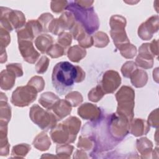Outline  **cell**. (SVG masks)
Wrapping results in <instances>:
<instances>
[{
	"instance_id": "44dd1931",
	"label": "cell",
	"mask_w": 159,
	"mask_h": 159,
	"mask_svg": "<svg viewBox=\"0 0 159 159\" xmlns=\"http://www.w3.org/2000/svg\"><path fill=\"white\" fill-rule=\"evenodd\" d=\"M132 84L136 88L144 86L148 80L147 73L142 70L136 69L130 76Z\"/></svg>"
},
{
	"instance_id": "5bb4252c",
	"label": "cell",
	"mask_w": 159,
	"mask_h": 159,
	"mask_svg": "<svg viewBox=\"0 0 159 159\" xmlns=\"http://www.w3.org/2000/svg\"><path fill=\"white\" fill-rule=\"evenodd\" d=\"M71 32L73 38L77 40L81 47L89 48L93 45V37L88 34L78 22L75 24L71 29Z\"/></svg>"
},
{
	"instance_id": "7c38bea8",
	"label": "cell",
	"mask_w": 159,
	"mask_h": 159,
	"mask_svg": "<svg viewBox=\"0 0 159 159\" xmlns=\"http://www.w3.org/2000/svg\"><path fill=\"white\" fill-rule=\"evenodd\" d=\"M158 30V16H153L142 23L138 29L139 36L144 40L152 39L153 34Z\"/></svg>"
},
{
	"instance_id": "ba28073f",
	"label": "cell",
	"mask_w": 159,
	"mask_h": 159,
	"mask_svg": "<svg viewBox=\"0 0 159 159\" xmlns=\"http://www.w3.org/2000/svg\"><path fill=\"white\" fill-rule=\"evenodd\" d=\"M129 120L124 115L116 112L107 120L109 132L116 140H122L129 132Z\"/></svg>"
},
{
	"instance_id": "8fae6325",
	"label": "cell",
	"mask_w": 159,
	"mask_h": 159,
	"mask_svg": "<svg viewBox=\"0 0 159 159\" xmlns=\"http://www.w3.org/2000/svg\"><path fill=\"white\" fill-rule=\"evenodd\" d=\"M121 78L119 73L114 70H108L103 75L101 87L104 94L114 93L120 86Z\"/></svg>"
},
{
	"instance_id": "d590c367",
	"label": "cell",
	"mask_w": 159,
	"mask_h": 159,
	"mask_svg": "<svg viewBox=\"0 0 159 159\" xmlns=\"http://www.w3.org/2000/svg\"><path fill=\"white\" fill-rule=\"evenodd\" d=\"M27 84H29L33 87H34L37 92L42 91L45 86V81L42 77L39 76H33L30 81L28 82Z\"/></svg>"
},
{
	"instance_id": "4316f807",
	"label": "cell",
	"mask_w": 159,
	"mask_h": 159,
	"mask_svg": "<svg viewBox=\"0 0 159 159\" xmlns=\"http://www.w3.org/2000/svg\"><path fill=\"white\" fill-rule=\"evenodd\" d=\"M30 150V146L26 143H21L12 148V155L15 157H24Z\"/></svg>"
},
{
	"instance_id": "83f0119b",
	"label": "cell",
	"mask_w": 159,
	"mask_h": 159,
	"mask_svg": "<svg viewBox=\"0 0 159 159\" xmlns=\"http://www.w3.org/2000/svg\"><path fill=\"white\" fill-rule=\"evenodd\" d=\"M57 154L61 158H69L72 153L73 147L67 143H61L57 146Z\"/></svg>"
},
{
	"instance_id": "836d02e7",
	"label": "cell",
	"mask_w": 159,
	"mask_h": 159,
	"mask_svg": "<svg viewBox=\"0 0 159 159\" xmlns=\"http://www.w3.org/2000/svg\"><path fill=\"white\" fill-rule=\"evenodd\" d=\"M53 19V16L50 13H44L42 14L37 19V20L40 24L43 32H48V28L49 26V24H50L51 21Z\"/></svg>"
},
{
	"instance_id": "bcb514c9",
	"label": "cell",
	"mask_w": 159,
	"mask_h": 159,
	"mask_svg": "<svg viewBox=\"0 0 159 159\" xmlns=\"http://www.w3.org/2000/svg\"><path fill=\"white\" fill-rule=\"evenodd\" d=\"M150 50L155 57V55L157 56L158 54V40H153L150 43Z\"/></svg>"
},
{
	"instance_id": "d6a6232c",
	"label": "cell",
	"mask_w": 159,
	"mask_h": 159,
	"mask_svg": "<svg viewBox=\"0 0 159 159\" xmlns=\"http://www.w3.org/2000/svg\"><path fill=\"white\" fill-rule=\"evenodd\" d=\"M104 93L103 92L100 85L97 86L94 88H93L88 93V98L90 101L96 102L99 101L104 95Z\"/></svg>"
},
{
	"instance_id": "7bdbcfd3",
	"label": "cell",
	"mask_w": 159,
	"mask_h": 159,
	"mask_svg": "<svg viewBox=\"0 0 159 159\" xmlns=\"http://www.w3.org/2000/svg\"><path fill=\"white\" fill-rule=\"evenodd\" d=\"M135 64L137 66H139L144 69L151 68L153 65V60H147L145 59L140 58L139 57H137L135 60Z\"/></svg>"
},
{
	"instance_id": "9c48e42d",
	"label": "cell",
	"mask_w": 159,
	"mask_h": 159,
	"mask_svg": "<svg viewBox=\"0 0 159 159\" xmlns=\"http://www.w3.org/2000/svg\"><path fill=\"white\" fill-rule=\"evenodd\" d=\"M37 93L36 89L29 84L19 86L12 93L11 102L18 107L27 106L35 100Z\"/></svg>"
},
{
	"instance_id": "f546056e",
	"label": "cell",
	"mask_w": 159,
	"mask_h": 159,
	"mask_svg": "<svg viewBox=\"0 0 159 159\" xmlns=\"http://www.w3.org/2000/svg\"><path fill=\"white\" fill-rule=\"evenodd\" d=\"M119 50L121 55L126 58H132L135 56L137 53L136 47L130 43L122 47Z\"/></svg>"
},
{
	"instance_id": "3957f363",
	"label": "cell",
	"mask_w": 159,
	"mask_h": 159,
	"mask_svg": "<svg viewBox=\"0 0 159 159\" xmlns=\"http://www.w3.org/2000/svg\"><path fill=\"white\" fill-rule=\"evenodd\" d=\"M80 126L81 121L79 119L70 117L52 129L51 137L54 142L59 144L72 143L76 139Z\"/></svg>"
},
{
	"instance_id": "d4e9b609",
	"label": "cell",
	"mask_w": 159,
	"mask_h": 159,
	"mask_svg": "<svg viewBox=\"0 0 159 159\" xmlns=\"http://www.w3.org/2000/svg\"><path fill=\"white\" fill-rule=\"evenodd\" d=\"M152 143L146 137L141 138L137 140V148L141 155L150 154L152 149Z\"/></svg>"
},
{
	"instance_id": "8d00e7d4",
	"label": "cell",
	"mask_w": 159,
	"mask_h": 159,
	"mask_svg": "<svg viewBox=\"0 0 159 159\" xmlns=\"http://www.w3.org/2000/svg\"><path fill=\"white\" fill-rule=\"evenodd\" d=\"M71 34L68 32H62L59 35L58 38V42L65 49L68 47L71 43Z\"/></svg>"
},
{
	"instance_id": "e0dca14e",
	"label": "cell",
	"mask_w": 159,
	"mask_h": 159,
	"mask_svg": "<svg viewBox=\"0 0 159 159\" xmlns=\"http://www.w3.org/2000/svg\"><path fill=\"white\" fill-rule=\"evenodd\" d=\"M52 109L58 120L63 119L70 114L71 111V106L66 100L60 99L55 104Z\"/></svg>"
},
{
	"instance_id": "ac0fdd59",
	"label": "cell",
	"mask_w": 159,
	"mask_h": 159,
	"mask_svg": "<svg viewBox=\"0 0 159 159\" xmlns=\"http://www.w3.org/2000/svg\"><path fill=\"white\" fill-rule=\"evenodd\" d=\"M16 76L7 69L1 72V88L3 90L11 89L14 85Z\"/></svg>"
},
{
	"instance_id": "2e32d148",
	"label": "cell",
	"mask_w": 159,
	"mask_h": 159,
	"mask_svg": "<svg viewBox=\"0 0 159 159\" xmlns=\"http://www.w3.org/2000/svg\"><path fill=\"white\" fill-rule=\"evenodd\" d=\"M150 130L149 124L141 119H134L129 124V131L134 136L139 137L145 135Z\"/></svg>"
},
{
	"instance_id": "1f68e13d",
	"label": "cell",
	"mask_w": 159,
	"mask_h": 159,
	"mask_svg": "<svg viewBox=\"0 0 159 159\" xmlns=\"http://www.w3.org/2000/svg\"><path fill=\"white\" fill-rule=\"evenodd\" d=\"M47 53L53 58H58L65 53V50L58 44H52L47 50Z\"/></svg>"
},
{
	"instance_id": "7dc6e473",
	"label": "cell",
	"mask_w": 159,
	"mask_h": 159,
	"mask_svg": "<svg viewBox=\"0 0 159 159\" xmlns=\"http://www.w3.org/2000/svg\"><path fill=\"white\" fill-rule=\"evenodd\" d=\"M7 60V55L5 49L1 50V63H2Z\"/></svg>"
},
{
	"instance_id": "d6986e66",
	"label": "cell",
	"mask_w": 159,
	"mask_h": 159,
	"mask_svg": "<svg viewBox=\"0 0 159 159\" xmlns=\"http://www.w3.org/2000/svg\"><path fill=\"white\" fill-rule=\"evenodd\" d=\"M53 39L51 35L42 34L36 38L35 45L42 53H45L49 47L53 44Z\"/></svg>"
},
{
	"instance_id": "6da1fadb",
	"label": "cell",
	"mask_w": 159,
	"mask_h": 159,
	"mask_svg": "<svg viewBox=\"0 0 159 159\" xmlns=\"http://www.w3.org/2000/svg\"><path fill=\"white\" fill-rule=\"evenodd\" d=\"M76 69L68 61H61L53 68L52 81L57 93L63 96L70 91L75 83Z\"/></svg>"
},
{
	"instance_id": "5b68a950",
	"label": "cell",
	"mask_w": 159,
	"mask_h": 159,
	"mask_svg": "<svg viewBox=\"0 0 159 159\" xmlns=\"http://www.w3.org/2000/svg\"><path fill=\"white\" fill-rule=\"evenodd\" d=\"M1 27L8 32L20 29L25 23L24 14L17 10L1 7Z\"/></svg>"
},
{
	"instance_id": "30bf717a",
	"label": "cell",
	"mask_w": 159,
	"mask_h": 159,
	"mask_svg": "<svg viewBox=\"0 0 159 159\" xmlns=\"http://www.w3.org/2000/svg\"><path fill=\"white\" fill-rule=\"evenodd\" d=\"M43 32L42 27L37 20H30L25 24V27L17 30L18 42L29 40L32 42L35 37Z\"/></svg>"
},
{
	"instance_id": "b9f144b4",
	"label": "cell",
	"mask_w": 159,
	"mask_h": 159,
	"mask_svg": "<svg viewBox=\"0 0 159 159\" xmlns=\"http://www.w3.org/2000/svg\"><path fill=\"white\" fill-rule=\"evenodd\" d=\"M93 145V143L90 139L83 137L82 136H81L79 138V141L78 143V148H80L82 150H88L91 148Z\"/></svg>"
},
{
	"instance_id": "603a6c76",
	"label": "cell",
	"mask_w": 159,
	"mask_h": 159,
	"mask_svg": "<svg viewBox=\"0 0 159 159\" xmlns=\"http://www.w3.org/2000/svg\"><path fill=\"white\" fill-rule=\"evenodd\" d=\"M68 57L73 62H78L86 55V51L80 45H75L68 50Z\"/></svg>"
},
{
	"instance_id": "277c9868",
	"label": "cell",
	"mask_w": 159,
	"mask_h": 159,
	"mask_svg": "<svg viewBox=\"0 0 159 159\" xmlns=\"http://www.w3.org/2000/svg\"><path fill=\"white\" fill-rule=\"evenodd\" d=\"M116 98L118 102L116 112L125 116L130 122L134 116L135 92L127 86H123L116 93Z\"/></svg>"
},
{
	"instance_id": "484cf974",
	"label": "cell",
	"mask_w": 159,
	"mask_h": 159,
	"mask_svg": "<svg viewBox=\"0 0 159 159\" xmlns=\"http://www.w3.org/2000/svg\"><path fill=\"white\" fill-rule=\"evenodd\" d=\"M93 45L96 47L102 48L106 47L109 42V37L106 33L102 32H98L96 33L93 37Z\"/></svg>"
},
{
	"instance_id": "7402d4cb",
	"label": "cell",
	"mask_w": 159,
	"mask_h": 159,
	"mask_svg": "<svg viewBox=\"0 0 159 159\" xmlns=\"http://www.w3.org/2000/svg\"><path fill=\"white\" fill-rule=\"evenodd\" d=\"M33 145L38 150L44 151L48 149L51 143L47 134L45 132H41L34 139Z\"/></svg>"
},
{
	"instance_id": "4fadbf2b",
	"label": "cell",
	"mask_w": 159,
	"mask_h": 159,
	"mask_svg": "<svg viewBox=\"0 0 159 159\" xmlns=\"http://www.w3.org/2000/svg\"><path fill=\"white\" fill-rule=\"evenodd\" d=\"M19 49L24 61L34 63L40 56V53L34 47L32 42L29 40L19 41Z\"/></svg>"
},
{
	"instance_id": "ee69618b",
	"label": "cell",
	"mask_w": 159,
	"mask_h": 159,
	"mask_svg": "<svg viewBox=\"0 0 159 159\" xmlns=\"http://www.w3.org/2000/svg\"><path fill=\"white\" fill-rule=\"evenodd\" d=\"M158 109L153 111L148 116V124L153 127H157L158 125Z\"/></svg>"
},
{
	"instance_id": "ffe728a7",
	"label": "cell",
	"mask_w": 159,
	"mask_h": 159,
	"mask_svg": "<svg viewBox=\"0 0 159 159\" xmlns=\"http://www.w3.org/2000/svg\"><path fill=\"white\" fill-rule=\"evenodd\" d=\"M60 100L58 96L52 92H45L41 94L39 102L47 109H52L55 104Z\"/></svg>"
},
{
	"instance_id": "8992f818",
	"label": "cell",
	"mask_w": 159,
	"mask_h": 159,
	"mask_svg": "<svg viewBox=\"0 0 159 159\" xmlns=\"http://www.w3.org/2000/svg\"><path fill=\"white\" fill-rule=\"evenodd\" d=\"M111 36L113 39L115 46L119 50L125 45L129 43L130 41L125 31L126 19L120 15H114L110 19Z\"/></svg>"
},
{
	"instance_id": "f6af8a7d",
	"label": "cell",
	"mask_w": 159,
	"mask_h": 159,
	"mask_svg": "<svg viewBox=\"0 0 159 159\" xmlns=\"http://www.w3.org/2000/svg\"><path fill=\"white\" fill-rule=\"evenodd\" d=\"M76 69V76L75 79V83H80L84 80L85 73L83 69L79 66H75Z\"/></svg>"
},
{
	"instance_id": "cb8c5ba5",
	"label": "cell",
	"mask_w": 159,
	"mask_h": 159,
	"mask_svg": "<svg viewBox=\"0 0 159 159\" xmlns=\"http://www.w3.org/2000/svg\"><path fill=\"white\" fill-rule=\"evenodd\" d=\"M7 99H1V122L0 123L7 124L11 119V107L7 102Z\"/></svg>"
},
{
	"instance_id": "9a60e30c",
	"label": "cell",
	"mask_w": 159,
	"mask_h": 159,
	"mask_svg": "<svg viewBox=\"0 0 159 159\" xmlns=\"http://www.w3.org/2000/svg\"><path fill=\"white\" fill-rule=\"evenodd\" d=\"M78 114L84 119L96 121L99 119L101 111L100 109L96 105L90 103H85L79 107Z\"/></svg>"
},
{
	"instance_id": "52a82bcc",
	"label": "cell",
	"mask_w": 159,
	"mask_h": 159,
	"mask_svg": "<svg viewBox=\"0 0 159 159\" xmlns=\"http://www.w3.org/2000/svg\"><path fill=\"white\" fill-rule=\"evenodd\" d=\"M29 114L31 120L42 130H48L56 126L58 119L55 115L43 110L37 104L31 107Z\"/></svg>"
},
{
	"instance_id": "60d3db41",
	"label": "cell",
	"mask_w": 159,
	"mask_h": 159,
	"mask_svg": "<svg viewBox=\"0 0 159 159\" xmlns=\"http://www.w3.org/2000/svg\"><path fill=\"white\" fill-rule=\"evenodd\" d=\"M6 69L12 71L16 77L22 76L23 75L22 65L20 63H10L6 65Z\"/></svg>"
},
{
	"instance_id": "e575fe53",
	"label": "cell",
	"mask_w": 159,
	"mask_h": 159,
	"mask_svg": "<svg viewBox=\"0 0 159 159\" xmlns=\"http://www.w3.org/2000/svg\"><path fill=\"white\" fill-rule=\"evenodd\" d=\"M137 69V65L132 61L125 62L121 68V72L125 78H130L132 73Z\"/></svg>"
},
{
	"instance_id": "4dcf8cb0",
	"label": "cell",
	"mask_w": 159,
	"mask_h": 159,
	"mask_svg": "<svg viewBox=\"0 0 159 159\" xmlns=\"http://www.w3.org/2000/svg\"><path fill=\"white\" fill-rule=\"evenodd\" d=\"M63 22L66 30H71L75 24V19L70 12H65L59 17Z\"/></svg>"
},
{
	"instance_id": "f1b7e54d",
	"label": "cell",
	"mask_w": 159,
	"mask_h": 159,
	"mask_svg": "<svg viewBox=\"0 0 159 159\" xmlns=\"http://www.w3.org/2000/svg\"><path fill=\"white\" fill-rule=\"evenodd\" d=\"M65 99L73 107L78 106L83 101V96L78 91H73L69 93L66 96Z\"/></svg>"
},
{
	"instance_id": "f35d334b",
	"label": "cell",
	"mask_w": 159,
	"mask_h": 159,
	"mask_svg": "<svg viewBox=\"0 0 159 159\" xmlns=\"http://www.w3.org/2000/svg\"><path fill=\"white\" fill-rule=\"evenodd\" d=\"M68 3L66 1H53L51 2V9L54 12H60L66 8Z\"/></svg>"
},
{
	"instance_id": "74e56055",
	"label": "cell",
	"mask_w": 159,
	"mask_h": 159,
	"mask_svg": "<svg viewBox=\"0 0 159 159\" xmlns=\"http://www.w3.org/2000/svg\"><path fill=\"white\" fill-rule=\"evenodd\" d=\"M49 61L50 60L46 56H42L35 66L37 72L40 74L45 73L48 68Z\"/></svg>"
},
{
	"instance_id": "ab89813d",
	"label": "cell",
	"mask_w": 159,
	"mask_h": 159,
	"mask_svg": "<svg viewBox=\"0 0 159 159\" xmlns=\"http://www.w3.org/2000/svg\"><path fill=\"white\" fill-rule=\"evenodd\" d=\"M9 32L7 30L1 27V50L5 49L10 43L11 37Z\"/></svg>"
},
{
	"instance_id": "7a4b0ae2",
	"label": "cell",
	"mask_w": 159,
	"mask_h": 159,
	"mask_svg": "<svg viewBox=\"0 0 159 159\" xmlns=\"http://www.w3.org/2000/svg\"><path fill=\"white\" fill-rule=\"evenodd\" d=\"M66 9L73 14L75 20L81 25L88 34H93L98 29L99 19L93 6L83 7L75 1H70Z\"/></svg>"
}]
</instances>
